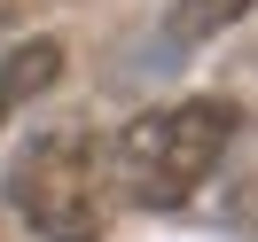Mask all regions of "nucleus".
I'll list each match as a JSON object with an SVG mask.
<instances>
[{
    "label": "nucleus",
    "instance_id": "f257e3e1",
    "mask_svg": "<svg viewBox=\"0 0 258 242\" xmlns=\"http://www.w3.org/2000/svg\"><path fill=\"white\" fill-rule=\"evenodd\" d=\"M235 133H242V110H235V102L180 94V102L141 110L125 133H117L110 172H117V188H125L133 211H180V203H196L204 180L227 164Z\"/></svg>",
    "mask_w": 258,
    "mask_h": 242
},
{
    "label": "nucleus",
    "instance_id": "f03ea898",
    "mask_svg": "<svg viewBox=\"0 0 258 242\" xmlns=\"http://www.w3.org/2000/svg\"><path fill=\"white\" fill-rule=\"evenodd\" d=\"M8 211L39 242H102L110 234V148L86 125H47L8 164Z\"/></svg>",
    "mask_w": 258,
    "mask_h": 242
},
{
    "label": "nucleus",
    "instance_id": "7ed1b4c3",
    "mask_svg": "<svg viewBox=\"0 0 258 242\" xmlns=\"http://www.w3.org/2000/svg\"><path fill=\"white\" fill-rule=\"evenodd\" d=\"M55 78H63V47H55V39H24V47L0 55V133H8L16 110H32Z\"/></svg>",
    "mask_w": 258,
    "mask_h": 242
},
{
    "label": "nucleus",
    "instance_id": "20e7f679",
    "mask_svg": "<svg viewBox=\"0 0 258 242\" xmlns=\"http://www.w3.org/2000/svg\"><path fill=\"white\" fill-rule=\"evenodd\" d=\"M258 0H172V16H164V55H188L204 47L211 32H227V24H242Z\"/></svg>",
    "mask_w": 258,
    "mask_h": 242
},
{
    "label": "nucleus",
    "instance_id": "39448f33",
    "mask_svg": "<svg viewBox=\"0 0 258 242\" xmlns=\"http://www.w3.org/2000/svg\"><path fill=\"white\" fill-rule=\"evenodd\" d=\"M227 226H235V234H242V242H258V172H250V180H242V188H235V195H227Z\"/></svg>",
    "mask_w": 258,
    "mask_h": 242
}]
</instances>
